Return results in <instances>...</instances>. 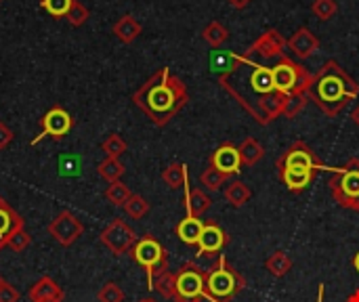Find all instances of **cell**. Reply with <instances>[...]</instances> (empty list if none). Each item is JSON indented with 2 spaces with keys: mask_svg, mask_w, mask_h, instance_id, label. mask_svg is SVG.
I'll use <instances>...</instances> for the list:
<instances>
[{
  "mask_svg": "<svg viewBox=\"0 0 359 302\" xmlns=\"http://www.w3.org/2000/svg\"><path fill=\"white\" fill-rule=\"evenodd\" d=\"M206 294V271L196 263H185L175 273V302H200Z\"/></svg>",
  "mask_w": 359,
  "mask_h": 302,
  "instance_id": "obj_7",
  "label": "cell"
},
{
  "mask_svg": "<svg viewBox=\"0 0 359 302\" xmlns=\"http://www.w3.org/2000/svg\"><path fill=\"white\" fill-rule=\"evenodd\" d=\"M19 298H21L19 290L15 286H11L8 282H4L0 288V302H19Z\"/></svg>",
  "mask_w": 359,
  "mask_h": 302,
  "instance_id": "obj_42",
  "label": "cell"
},
{
  "mask_svg": "<svg viewBox=\"0 0 359 302\" xmlns=\"http://www.w3.org/2000/svg\"><path fill=\"white\" fill-rule=\"evenodd\" d=\"M202 229H204V221L202 219H196V217H185L177 223L175 227V233L177 238L187 244V246H198L200 242V235H202Z\"/></svg>",
  "mask_w": 359,
  "mask_h": 302,
  "instance_id": "obj_19",
  "label": "cell"
},
{
  "mask_svg": "<svg viewBox=\"0 0 359 302\" xmlns=\"http://www.w3.org/2000/svg\"><path fill=\"white\" fill-rule=\"evenodd\" d=\"M139 302H158V301H154V298H141Z\"/></svg>",
  "mask_w": 359,
  "mask_h": 302,
  "instance_id": "obj_50",
  "label": "cell"
},
{
  "mask_svg": "<svg viewBox=\"0 0 359 302\" xmlns=\"http://www.w3.org/2000/svg\"><path fill=\"white\" fill-rule=\"evenodd\" d=\"M29 244H32V238L27 235V231H25V229H19V231H15V233L8 238L6 248H11L13 252H23Z\"/></svg>",
  "mask_w": 359,
  "mask_h": 302,
  "instance_id": "obj_41",
  "label": "cell"
},
{
  "mask_svg": "<svg viewBox=\"0 0 359 302\" xmlns=\"http://www.w3.org/2000/svg\"><path fill=\"white\" fill-rule=\"evenodd\" d=\"M162 181L170 187V189H181L187 185V166L181 162H172L162 170Z\"/></svg>",
  "mask_w": 359,
  "mask_h": 302,
  "instance_id": "obj_25",
  "label": "cell"
},
{
  "mask_svg": "<svg viewBox=\"0 0 359 302\" xmlns=\"http://www.w3.org/2000/svg\"><path fill=\"white\" fill-rule=\"evenodd\" d=\"M240 156H242V164L244 166H257L263 158H265V147L263 143H259L257 139L248 137L244 139V143L240 145Z\"/></svg>",
  "mask_w": 359,
  "mask_h": 302,
  "instance_id": "obj_23",
  "label": "cell"
},
{
  "mask_svg": "<svg viewBox=\"0 0 359 302\" xmlns=\"http://www.w3.org/2000/svg\"><path fill=\"white\" fill-rule=\"evenodd\" d=\"M74 0H40V8L46 11L53 19H63Z\"/></svg>",
  "mask_w": 359,
  "mask_h": 302,
  "instance_id": "obj_36",
  "label": "cell"
},
{
  "mask_svg": "<svg viewBox=\"0 0 359 302\" xmlns=\"http://www.w3.org/2000/svg\"><path fill=\"white\" fill-rule=\"evenodd\" d=\"M353 269L359 273V252L355 254V259H353Z\"/></svg>",
  "mask_w": 359,
  "mask_h": 302,
  "instance_id": "obj_48",
  "label": "cell"
},
{
  "mask_svg": "<svg viewBox=\"0 0 359 302\" xmlns=\"http://www.w3.org/2000/svg\"><path fill=\"white\" fill-rule=\"evenodd\" d=\"M151 290H156L160 296H164V298H175V273H170V271H164L162 275H158L156 280H154V286H151Z\"/></svg>",
  "mask_w": 359,
  "mask_h": 302,
  "instance_id": "obj_34",
  "label": "cell"
},
{
  "mask_svg": "<svg viewBox=\"0 0 359 302\" xmlns=\"http://www.w3.org/2000/svg\"><path fill=\"white\" fill-rule=\"evenodd\" d=\"M265 269H267L273 277H284V275L292 269V259H290L284 250H276V252L265 261Z\"/></svg>",
  "mask_w": 359,
  "mask_h": 302,
  "instance_id": "obj_28",
  "label": "cell"
},
{
  "mask_svg": "<svg viewBox=\"0 0 359 302\" xmlns=\"http://www.w3.org/2000/svg\"><path fill=\"white\" fill-rule=\"evenodd\" d=\"M133 256V261L145 269L147 275V288L154 286V280L158 275H162L164 271H168V252L166 248L154 238V235H143L137 240V244L133 246V250L128 252Z\"/></svg>",
  "mask_w": 359,
  "mask_h": 302,
  "instance_id": "obj_6",
  "label": "cell"
},
{
  "mask_svg": "<svg viewBox=\"0 0 359 302\" xmlns=\"http://www.w3.org/2000/svg\"><path fill=\"white\" fill-rule=\"evenodd\" d=\"M286 101H288V95L278 92V90H276V92H271V95H267L265 99H261V103H259L261 126H267V124H271L276 118L284 116Z\"/></svg>",
  "mask_w": 359,
  "mask_h": 302,
  "instance_id": "obj_17",
  "label": "cell"
},
{
  "mask_svg": "<svg viewBox=\"0 0 359 302\" xmlns=\"http://www.w3.org/2000/svg\"><path fill=\"white\" fill-rule=\"evenodd\" d=\"M240 61H242L240 53H215L210 59V69L219 76H225V74L233 71Z\"/></svg>",
  "mask_w": 359,
  "mask_h": 302,
  "instance_id": "obj_24",
  "label": "cell"
},
{
  "mask_svg": "<svg viewBox=\"0 0 359 302\" xmlns=\"http://www.w3.org/2000/svg\"><path fill=\"white\" fill-rule=\"evenodd\" d=\"M276 170L286 172V170H305V172H322V170H330L326 168L320 158L313 153V149L305 143V141H297L292 143L276 162Z\"/></svg>",
  "mask_w": 359,
  "mask_h": 302,
  "instance_id": "obj_8",
  "label": "cell"
},
{
  "mask_svg": "<svg viewBox=\"0 0 359 302\" xmlns=\"http://www.w3.org/2000/svg\"><path fill=\"white\" fill-rule=\"evenodd\" d=\"M101 244L114 254V256H122L128 254L133 250V246L137 244V233L133 231V227H128L122 219H114L99 235Z\"/></svg>",
  "mask_w": 359,
  "mask_h": 302,
  "instance_id": "obj_10",
  "label": "cell"
},
{
  "mask_svg": "<svg viewBox=\"0 0 359 302\" xmlns=\"http://www.w3.org/2000/svg\"><path fill=\"white\" fill-rule=\"evenodd\" d=\"M351 120H353V124L359 128V103L355 105V109L351 111Z\"/></svg>",
  "mask_w": 359,
  "mask_h": 302,
  "instance_id": "obj_45",
  "label": "cell"
},
{
  "mask_svg": "<svg viewBox=\"0 0 359 302\" xmlns=\"http://www.w3.org/2000/svg\"><path fill=\"white\" fill-rule=\"evenodd\" d=\"M126 149H128L126 141H124L120 135H116V132L107 135L105 141L101 143V151H103L107 158H118V160H120V156H122Z\"/></svg>",
  "mask_w": 359,
  "mask_h": 302,
  "instance_id": "obj_32",
  "label": "cell"
},
{
  "mask_svg": "<svg viewBox=\"0 0 359 302\" xmlns=\"http://www.w3.org/2000/svg\"><path fill=\"white\" fill-rule=\"evenodd\" d=\"M307 95H292V97H288V101H286V109H284V116L288 118V120H292V118H297L301 111H303V107L307 105Z\"/></svg>",
  "mask_w": 359,
  "mask_h": 302,
  "instance_id": "obj_40",
  "label": "cell"
},
{
  "mask_svg": "<svg viewBox=\"0 0 359 302\" xmlns=\"http://www.w3.org/2000/svg\"><path fill=\"white\" fill-rule=\"evenodd\" d=\"M212 168L221 170L223 174L231 177L238 174L242 170V156H240V147H236L233 143H223L221 147L215 149V153L210 156V164Z\"/></svg>",
  "mask_w": 359,
  "mask_h": 302,
  "instance_id": "obj_14",
  "label": "cell"
},
{
  "mask_svg": "<svg viewBox=\"0 0 359 302\" xmlns=\"http://www.w3.org/2000/svg\"><path fill=\"white\" fill-rule=\"evenodd\" d=\"M276 90L292 97V95H307L313 84V74L299 61H292L288 55L280 57V61L271 67Z\"/></svg>",
  "mask_w": 359,
  "mask_h": 302,
  "instance_id": "obj_5",
  "label": "cell"
},
{
  "mask_svg": "<svg viewBox=\"0 0 359 302\" xmlns=\"http://www.w3.org/2000/svg\"><path fill=\"white\" fill-rule=\"evenodd\" d=\"M124 208V212L130 217V219H135V221H141L147 212H149V202L143 198V195H139V193H133L130 198H128V202L122 206Z\"/></svg>",
  "mask_w": 359,
  "mask_h": 302,
  "instance_id": "obj_31",
  "label": "cell"
},
{
  "mask_svg": "<svg viewBox=\"0 0 359 302\" xmlns=\"http://www.w3.org/2000/svg\"><path fill=\"white\" fill-rule=\"evenodd\" d=\"M229 244V235L219 227V223L208 221L204 223L200 242H198V254L206 256V259H215L219 254H223L225 246Z\"/></svg>",
  "mask_w": 359,
  "mask_h": 302,
  "instance_id": "obj_13",
  "label": "cell"
},
{
  "mask_svg": "<svg viewBox=\"0 0 359 302\" xmlns=\"http://www.w3.org/2000/svg\"><path fill=\"white\" fill-rule=\"evenodd\" d=\"M250 198H252V191H250V187H248L246 183H242V181H233V183H229L227 189H225V200H227L233 208H242L246 202H250Z\"/></svg>",
  "mask_w": 359,
  "mask_h": 302,
  "instance_id": "obj_26",
  "label": "cell"
},
{
  "mask_svg": "<svg viewBox=\"0 0 359 302\" xmlns=\"http://www.w3.org/2000/svg\"><path fill=\"white\" fill-rule=\"evenodd\" d=\"M189 101L185 82L168 67H160L151 74L133 95V103L156 126H166Z\"/></svg>",
  "mask_w": 359,
  "mask_h": 302,
  "instance_id": "obj_1",
  "label": "cell"
},
{
  "mask_svg": "<svg viewBox=\"0 0 359 302\" xmlns=\"http://www.w3.org/2000/svg\"><path fill=\"white\" fill-rule=\"evenodd\" d=\"M48 235H53L61 246H72L82 233H84V225L76 219L74 212L69 210H61L46 227Z\"/></svg>",
  "mask_w": 359,
  "mask_h": 302,
  "instance_id": "obj_11",
  "label": "cell"
},
{
  "mask_svg": "<svg viewBox=\"0 0 359 302\" xmlns=\"http://www.w3.org/2000/svg\"><path fill=\"white\" fill-rule=\"evenodd\" d=\"M233 8H238V11H242V8H246L252 0H227Z\"/></svg>",
  "mask_w": 359,
  "mask_h": 302,
  "instance_id": "obj_44",
  "label": "cell"
},
{
  "mask_svg": "<svg viewBox=\"0 0 359 302\" xmlns=\"http://www.w3.org/2000/svg\"><path fill=\"white\" fill-rule=\"evenodd\" d=\"M2 284H4V280H2V275H0V288H2Z\"/></svg>",
  "mask_w": 359,
  "mask_h": 302,
  "instance_id": "obj_51",
  "label": "cell"
},
{
  "mask_svg": "<svg viewBox=\"0 0 359 302\" xmlns=\"http://www.w3.org/2000/svg\"><path fill=\"white\" fill-rule=\"evenodd\" d=\"M124 172H126V168H124V164H122L118 158H105V160L99 162V166H97V174H99L101 179H105L107 183L120 181V179L124 177Z\"/></svg>",
  "mask_w": 359,
  "mask_h": 302,
  "instance_id": "obj_27",
  "label": "cell"
},
{
  "mask_svg": "<svg viewBox=\"0 0 359 302\" xmlns=\"http://www.w3.org/2000/svg\"><path fill=\"white\" fill-rule=\"evenodd\" d=\"M40 302H63V298H46V301H40Z\"/></svg>",
  "mask_w": 359,
  "mask_h": 302,
  "instance_id": "obj_49",
  "label": "cell"
},
{
  "mask_svg": "<svg viewBox=\"0 0 359 302\" xmlns=\"http://www.w3.org/2000/svg\"><path fill=\"white\" fill-rule=\"evenodd\" d=\"M141 32H143V27H141V23H139L133 15H124V17H120V19L114 23V34H116V38H118L120 42H124V44L135 42V40L141 36Z\"/></svg>",
  "mask_w": 359,
  "mask_h": 302,
  "instance_id": "obj_21",
  "label": "cell"
},
{
  "mask_svg": "<svg viewBox=\"0 0 359 302\" xmlns=\"http://www.w3.org/2000/svg\"><path fill=\"white\" fill-rule=\"evenodd\" d=\"M227 181V174H223L221 170L208 166L202 174H200V183L208 189V191H219Z\"/></svg>",
  "mask_w": 359,
  "mask_h": 302,
  "instance_id": "obj_33",
  "label": "cell"
},
{
  "mask_svg": "<svg viewBox=\"0 0 359 302\" xmlns=\"http://www.w3.org/2000/svg\"><path fill=\"white\" fill-rule=\"evenodd\" d=\"M11 141H13V130L0 120V151L6 149L11 145Z\"/></svg>",
  "mask_w": 359,
  "mask_h": 302,
  "instance_id": "obj_43",
  "label": "cell"
},
{
  "mask_svg": "<svg viewBox=\"0 0 359 302\" xmlns=\"http://www.w3.org/2000/svg\"><path fill=\"white\" fill-rule=\"evenodd\" d=\"M311 13H313L320 21H330V19L339 13V4H337V0H313Z\"/></svg>",
  "mask_w": 359,
  "mask_h": 302,
  "instance_id": "obj_35",
  "label": "cell"
},
{
  "mask_svg": "<svg viewBox=\"0 0 359 302\" xmlns=\"http://www.w3.org/2000/svg\"><path fill=\"white\" fill-rule=\"evenodd\" d=\"M202 38L212 46L219 48L229 40V29L221 23V21H210L204 29H202Z\"/></svg>",
  "mask_w": 359,
  "mask_h": 302,
  "instance_id": "obj_29",
  "label": "cell"
},
{
  "mask_svg": "<svg viewBox=\"0 0 359 302\" xmlns=\"http://www.w3.org/2000/svg\"><path fill=\"white\" fill-rule=\"evenodd\" d=\"M65 19H67L72 25L80 27V25H84V23L88 21V8H86L80 0H74L72 6H69V11H67V15H65Z\"/></svg>",
  "mask_w": 359,
  "mask_h": 302,
  "instance_id": "obj_38",
  "label": "cell"
},
{
  "mask_svg": "<svg viewBox=\"0 0 359 302\" xmlns=\"http://www.w3.org/2000/svg\"><path fill=\"white\" fill-rule=\"evenodd\" d=\"M286 46H288V40L282 36L280 29H267L265 34H261L246 50V55H259L263 59H280L286 55Z\"/></svg>",
  "mask_w": 359,
  "mask_h": 302,
  "instance_id": "obj_12",
  "label": "cell"
},
{
  "mask_svg": "<svg viewBox=\"0 0 359 302\" xmlns=\"http://www.w3.org/2000/svg\"><path fill=\"white\" fill-rule=\"evenodd\" d=\"M288 48L297 59H309L318 48H320V38L309 29V27H299L292 38L288 40Z\"/></svg>",
  "mask_w": 359,
  "mask_h": 302,
  "instance_id": "obj_15",
  "label": "cell"
},
{
  "mask_svg": "<svg viewBox=\"0 0 359 302\" xmlns=\"http://www.w3.org/2000/svg\"><path fill=\"white\" fill-rule=\"evenodd\" d=\"M358 97L359 84L337 59H328L318 74H313V84L307 92V99L313 101L328 118H337Z\"/></svg>",
  "mask_w": 359,
  "mask_h": 302,
  "instance_id": "obj_2",
  "label": "cell"
},
{
  "mask_svg": "<svg viewBox=\"0 0 359 302\" xmlns=\"http://www.w3.org/2000/svg\"><path fill=\"white\" fill-rule=\"evenodd\" d=\"M246 288V280L238 273L225 254H219L217 263L206 271V294L204 298L210 302L233 301Z\"/></svg>",
  "mask_w": 359,
  "mask_h": 302,
  "instance_id": "obj_3",
  "label": "cell"
},
{
  "mask_svg": "<svg viewBox=\"0 0 359 302\" xmlns=\"http://www.w3.org/2000/svg\"><path fill=\"white\" fill-rule=\"evenodd\" d=\"M183 189H185V208H187V217L200 219V217L212 206V200H210L202 189H189L187 185H185Z\"/></svg>",
  "mask_w": 359,
  "mask_h": 302,
  "instance_id": "obj_20",
  "label": "cell"
},
{
  "mask_svg": "<svg viewBox=\"0 0 359 302\" xmlns=\"http://www.w3.org/2000/svg\"><path fill=\"white\" fill-rule=\"evenodd\" d=\"M345 302H359V288L355 290V292H351V294L345 298Z\"/></svg>",
  "mask_w": 359,
  "mask_h": 302,
  "instance_id": "obj_46",
  "label": "cell"
},
{
  "mask_svg": "<svg viewBox=\"0 0 359 302\" xmlns=\"http://www.w3.org/2000/svg\"><path fill=\"white\" fill-rule=\"evenodd\" d=\"M316 177H318V172H305V170H286V172H280L282 183L292 193H303L305 189H309V185L316 181Z\"/></svg>",
  "mask_w": 359,
  "mask_h": 302,
  "instance_id": "obj_22",
  "label": "cell"
},
{
  "mask_svg": "<svg viewBox=\"0 0 359 302\" xmlns=\"http://www.w3.org/2000/svg\"><path fill=\"white\" fill-rule=\"evenodd\" d=\"M99 302H124V292L116 282H107L99 292H97Z\"/></svg>",
  "mask_w": 359,
  "mask_h": 302,
  "instance_id": "obj_39",
  "label": "cell"
},
{
  "mask_svg": "<svg viewBox=\"0 0 359 302\" xmlns=\"http://www.w3.org/2000/svg\"><path fill=\"white\" fill-rule=\"evenodd\" d=\"M27 296H29V301L32 302L46 301V298H65L61 286H59L53 277H48V275H44V277H40L38 282H34V284L29 286V290H27Z\"/></svg>",
  "mask_w": 359,
  "mask_h": 302,
  "instance_id": "obj_18",
  "label": "cell"
},
{
  "mask_svg": "<svg viewBox=\"0 0 359 302\" xmlns=\"http://www.w3.org/2000/svg\"><path fill=\"white\" fill-rule=\"evenodd\" d=\"M324 284H320V290H318V302H324Z\"/></svg>",
  "mask_w": 359,
  "mask_h": 302,
  "instance_id": "obj_47",
  "label": "cell"
},
{
  "mask_svg": "<svg viewBox=\"0 0 359 302\" xmlns=\"http://www.w3.org/2000/svg\"><path fill=\"white\" fill-rule=\"evenodd\" d=\"M74 126V118L67 109H63L61 105H53L42 118H40V132L29 141V145H38L42 139H63L69 135Z\"/></svg>",
  "mask_w": 359,
  "mask_h": 302,
  "instance_id": "obj_9",
  "label": "cell"
},
{
  "mask_svg": "<svg viewBox=\"0 0 359 302\" xmlns=\"http://www.w3.org/2000/svg\"><path fill=\"white\" fill-rule=\"evenodd\" d=\"M82 172V162L78 156H61L59 158V174L61 177H78Z\"/></svg>",
  "mask_w": 359,
  "mask_h": 302,
  "instance_id": "obj_37",
  "label": "cell"
},
{
  "mask_svg": "<svg viewBox=\"0 0 359 302\" xmlns=\"http://www.w3.org/2000/svg\"><path fill=\"white\" fill-rule=\"evenodd\" d=\"M133 193H130V189L122 183V181H116V183H109L107 185V189H105V200L111 204V206H118V208H122L126 202H128V198H130Z\"/></svg>",
  "mask_w": 359,
  "mask_h": 302,
  "instance_id": "obj_30",
  "label": "cell"
},
{
  "mask_svg": "<svg viewBox=\"0 0 359 302\" xmlns=\"http://www.w3.org/2000/svg\"><path fill=\"white\" fill-rule=\"evenodd\" d=\"M328 185L341 208L359 212V158H351L343 168H332Z\"/></svg>",
  "mask_w": 359,
  "mask_h": 302,
  "instance_id": "obj_4",
  "label": "cell"
},
{
  "mask_svg": "<svg viewBox=\"0 0 359 302\" xmlns=\"http://www.w3.org/2000/svg\"><path fill=\"white\" fill-rule=\"evenodd\" d=\"M19 229H25V221L19 212H15V208H11L8 202L0 198V250L6 248L8 238Z\"/></svg>",
  "mask_w": 359,
  "mask_h": 302,
  "instance_id": "obj_16",
  "label": "cell"
}]
</instances>
